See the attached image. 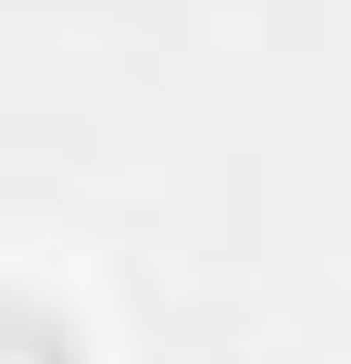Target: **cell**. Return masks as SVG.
<instances>
[{
    "mask_svg": "<svg viewBox=\"0 0 351 364\" xmlns=\"http://www.w3.org/2000/svg\"><path fill=\"white\" fill-rule=\"evenodd\" d=\"M0 364H88L75 314H50L38 289H0Z\"/></svg>",
    "mask_w": 351,
    "mask_h": 364,
    "instance_id": "cell-1",
    "label": "cell"
}]
</instances>
